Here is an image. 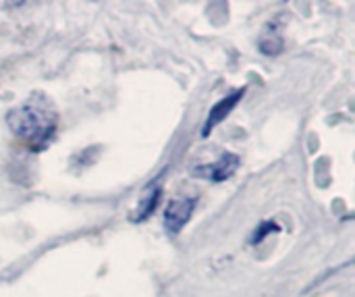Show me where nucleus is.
<instances>
[{
	"instance_id": "obj_3",
	"label": "nucleus",
	"mask_w": 355,
	"mask_h": 297,
	"mask_svg": "<svg viewBox=\"0 0 355 297\" xmlns=\"http://www.w3.org/2000/svg\"><path fill=\"white\" fill-rule=\"evenodd\" d=\"M198 200L196 198H175L166 204L162 212V225L168 235H179L183 227L191 221Z\"/></svg>"
},
{
	"instance_id": "obj_2",
	"label": "nucleus",
	"mask_w": 355,
	"mask_h": 297,
	"mask_svg": "<svg viewBox=\"0 0 355 297\" xmlns=\"http://www.w3.org/2000/svg\"><path fill=\"white\" fill-rule=\"evenodd\" d=\"M241 158L233 152H225L218 160L208 162V164H198L191 169V175L196 179H208L212 183H223L227 179H231L235 175V171L239 169Z\"/></svg>"
},
{
	"instance_id": "obj_6",
	"label": "nucleus",
	"mask_w": 355,
	"mask_h": 297,
	"mask_svg": "<svg viewBox=\"0 0 355 297\" xmlns=\"http://www.w3.org/2000/svg\"><path fill=\"white\" fill-rule=\"evenodd\" d=\"M283 35H281V29L277 23H268L266 29L262 31L260 35V42H258V50L266 56H277L283 52Z\"/></svg>"
},
{
	"instance_id": "obj_7",
	"label": "nucleus",
	"mask_w": 355,
	"mask_h": 297,
	"mask_svg": "<svg viewBox=\"0 0 355 297\" xmlns=\"http://www.w3.org/2000/svg\"><path fill=\"white\" fill-rule=\"evenodd\" d=\"M277 231H281V227H279L275 221H264L260 227H256V231H254V235H252L250 244H252V246H258L262 239H266L270 233H277Z\"/></svg>"
},
{
	"instance_id": "obj_5",
	"label": "nucleus",
	"mask_w": 355,
	"mask_h": 297,
	"mask_svg": "<svg viewBox=\"0 0 355 297\" xmlns=\"http://www.w3.org/2000/svg\"><path fill=\"white\" fill-rule=\"evenodd\" d=\"M160 198H162V185H160V183L156 185V181H154V183L144 192V196L139 198L137 206L133 208L131 221H133V223H144V221H148V219L154 214V210L158 208Z\"/></svg>"
},
{
	"instance_id": "obj_1",
	"label": "nucleus",
	"mask_w": 355,
	"mask_h": 297,
	"mask_svg": "<svg viewBox=\"0 0 355 297\" xmlns=\"http://www.w3.org/2000/svg\"><path fill=\"white\" fill-rule=\"evenodd\" d=\"M6 125L31 152H44L56 137L58 112L42 92H33L25 102L10 108Z\"/></svg>"
},
{
	"instance_id": "obj_4",
	"label": "nucleus",
	"mask_w": 355,
	"mask_h": 297,
	"mask_svg": "<svg viewBox=\"0 0 355 297\" xmlns=\"http://www.w3.org/2000/svg\"><path fill=\"white\" fill-rule=\"evenodd\" d=\"M245 92H248V87L243 85V87H239V90H235V92H231L229 96H225L223 100H218L212 108H210V112H208V119H206V123H204V129H202V137H208L212 131H214V127L216 125H220L233 110H235V106L241 102V98L245 96Z\"/></svg>"
}]
</instances>
